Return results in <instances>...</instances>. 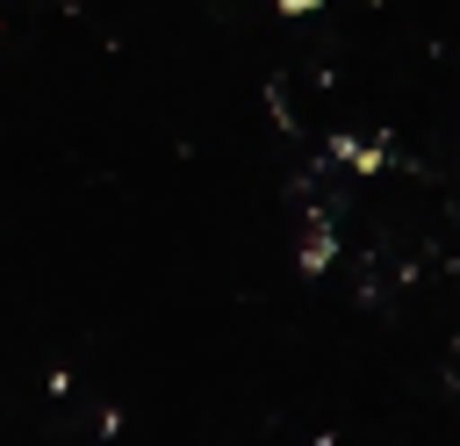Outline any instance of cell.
I'll return each mask as SVG.
<instances>
[{
    "label": "cell",
    "mask_w": 460,
    "mask_h": 446,
    "mask_svg": "<svg viewBox=\"0 0 460 446\" xmlns=\"http://www.w3.org/2000/svg\"><path fill=\"white\" fill-rule=\"evenodd\" d=\"M302 266L323 273V266H331V237H309V245H302Z\"/></svg>",
    "instance_id": "cell-1"
},
{
    "label": "cell",
    "mask_w": 460,
    "mask_h": 446,
    "mask_svg": "<svg viewBox=\"0 0 460 446\" xmlns=\"http://www.w3.org/2000/svg\"><path fill=\"white\" fill-rule=\"evenodd\" d=\"M309 7H316V0H280V14H309Z\"/></svg>",
    "instance_id": "cell-2"
}]
</instances>
